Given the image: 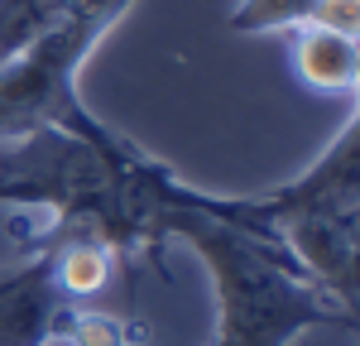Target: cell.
I'll use <instances>...</instances> for the list:
<instances>
[{"label": "cell", "instance_id": "277c9868", "mask_svg": "<svg viewBox=\"0 0 360 346\" xmlns=\"http://www.w3.org/2000/svg\"><path fill=\"white\" fill-rule=\"evenodd\" d=\"M72 303L58 284L53 250H29L25 264L0 269V346H53Z\"/></svg>", "mask_w": 360, "mask_h": 346}, {"label": "cell", "instance_id": "7a4b0ae2", "mask_svg": "<svg viewBox=\"0 0 360 346\" xmlns=\"http://www.w3.org/2000/svg\"><path fill=\"white\" fill-rule=\"evenodd\" d=\"M173 241H188L212 274L217 342L212 346H288L307 327H356L327 288L269 236L221 222L212 212H183Z\"/></svg>", "mask_w": 360, "mask_h": 346}, {"label": "cell", "instance_id": "5b68a950", "mask_svg": "<svg viewBox=\"0 0 360 346\" xmlns=\"http://www.w3.org/2000/svg\"><path fill=\"white\" fill-rule=\"evenodd\" d=\"M231 34H298V29H360V0H236Z\"/></svg>", "mask_w": 360, "mask_h": 346}, {"label": "cell", "instance_id": "8992f818", "mask_svg": "<svg viewBox=\"0 0 360 346\" xmlns=\"http://www.w3.org/2000/svg\"><path fill=\"white\" fill-rule=\"evenodd\" d=\"M293 72L312 91L356 96V86H360L356 34H341V29H298L293 34Z\"/></svg>", "mask_w": 360, "mask_h": 346}, {"label": "cell", "instance_id": "6da1fadb", "mask_svg": "<svg viewBox=\"0 0 360 346\" xmlns=\"http://www.w3.org/2000/svg\"><path fill=\"white\" fill-rule=\"evenodd\" d=\"M0 202L20 207L10 236L25 250L96 241L115 260H144L154 269H164L173 222L183 212H212L264 236L255 198H226L183 183L164 159L111 130L91 106L68 125L34 130L0 149Z\"/></svg>", "mask_w": 360, "mask_h": 346}, {"label": "cell", "instance_id": "3957f363", "mask_svg": "<svg viewBox=\"0 0 360 346\" xmlns=\"http://www.w3.org/2000/svg\"><path fill=\"white\" fill-rule=\"evenodd\" d=\"M135 0H101L86 5L77 15H63L49 25L39 39H29L20 53L0 63V144H15L34 130H53L68 125L82 111V77L86 58L101 49V39L111 34Z\"/></svg>", "mask_w": 360, "mask_h": 346}, {"label": "cell", "instance_id": "52a82bcc", "mask_svg": "<svg viewBox=\"0 0 360 346\" xmlns=\"http://www.w3.org/2000/svg\"><path fill=\"white\" fill-rule=\"evenodd\" d=\"M86 5L72 0H0V63L10 53H20L29 39H39L49 25H58L63 15H77Z\"/></svg>", "mask_w": 360, "mask_h": 346}]
</instances>
